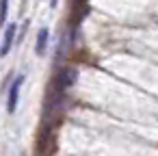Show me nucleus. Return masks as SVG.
<instances>
[{
  "instance_id": "obj_1",
  "label": "nucleus",
  "mask_w": 158,
  "mask_h": 156,
  "mask_svg": "<svg viewBox=\"0 0 158 156\" xmlns=\"http://www.w3.org/2000/svg\"><path fill=\"white\" fill-rule=\"evenodd\" d=\"M22 82H24V74H20V76L13 80L11 89H9V104H7V111H9V113H15V108H18V100H20Z\"/></svg>"
},
{
  "instance_id": "obj_2",
  "label": "nucleus",
  "mask_w": 158,
  "mask_h": 156,
  "mask_svg": "<svg viewBox=\"0 0 158 156\" xmlns=\"http://www.w3.org/2000/svg\"><path fill=\"white\" fill-rule=\"evenodd\" d=\"M13 37H15V26H13V24H9V26L5 28V39H2V57H5V54H9L11 44H13Z\"/></svg>"
},
{
  "instance_id": "obj_3",
  "label": "nucleus",
  "mask_w": 158,
  "mask_h": 156,
  "mask_svg": "<svg viewBox=\"0 0 158 156\" xmlns=\"http://www.w3.org/2000/svg\"><path fill=\"white\" fill-rule=\"evenodd\" d=\"M48 35H50V31H48V28H41V31H39V35H37V46H35L37 54H44V52H46V46H48Z\"/></svg>"
},
{
  "instance_id": "obj_4",
  "label": "nucleus",
  "mask_w": 158,
  "mask_h": 156,
  "mask_svg": "<svg viewBox=\"0 0 158 156\" xmlns=\"http://www.w3.org/2000/svg\"><path fill=\"white\" fill-rule=\"evenodd\" d=\"M7 13H9V0H2V20L7 18Z\"/></svg>"
}]
</instances>
